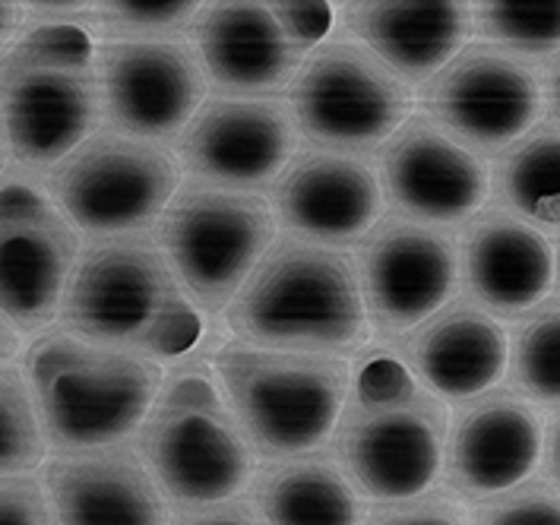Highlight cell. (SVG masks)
<instances>
[{"label":"cell","mask_w":560,"mask_h":525,"mask_svg":"<svg viewBox=\"0 0 560 525\" xmlns=\"http://www.w3.org/2000/svg\"><path fill=\"white\" fill-rule=\"evenodd\" d=\"M137 453L162 494L197 510L229 503L254 475V446L207 364H187L165 380L137 434Z\"/></svg>","instance_id":"7"},{"label":"cell","mask_w":560,"mask_h":525,"mask_svg":"<svg viewBox=\"0 0 560 525\" xmlns=\"http://www.w3.org/2000/svg\"><path fill=\"white\" fill-rule=\"evenodd\" d=\"M175 525H260V520L244 506V503H219V506H203Z\"/></svg>","instance_id":"35"},{"label":"cell","mask_w":560,"mask_h":525,"mask_svg":"<svg viewBox=\"0 0 560 525\" xmlns=\"http://www.w3.org/2000/svg\"><path fill=\"white\" fill-rule=\"evenodd\" d=\"M235 339L276 351L352 361L371 346L358 266L339 250L279 237L225 311Z\"/></svg>","instance_id":"1"},{"label":"cell","mask_w":560,"mask_h":525,"mask_svg":"<svg viewBox=\"0 0 560 525\" xmlns=\"http://www.w3.org/2000/svg\"><path fill=\"white\" fill-rule=\"evenodd\" d=\"M190 38L209 83L232 98H276V92L292 89L304 67V55L292 48L269 3H203Z\"/></svg>","instance_id":"19"},{"label":"cell","mask_w":560,"mask_h":525,"mask_svg":"<svg viewBox=\"0 0 560 525\" xmlns=\"http://www.w3.org/2000/svg\"><path fill=\"white\" fill-rule=\"evenodd\" d=\"M381 184L396 215L438 229L475 219L491 194L488 165L428 115L409 117L386 143Z\"/></svg>","instance_id":"16"},{"label":"cell","mask_w":560,"mask_h":525,"mask_svg":"<svg viewBox=\"0 0 560 525\" xmlns=\"http://www.w3.org/2000/svg\"><path fill=\"white\" fill-rule=\"evenodd\" d=\"M548 471L560 485V418L551 424V434H548Z\"/></svg>","instance_id":"38"},{"label":"cell","mask_w":560,"mask_h":525,"mask_svg":"<svg viewBox=\"0 0 560 525\" xmlns=\"http://www.w3.org/2000/svg\"><path fill=\"white\" fill-rule=\"evenodd\" d=\"M92 10L95 3H80V0H35L23 3L26 13V26L30 30H83L92 35Z\"/></svg>","instance_id":"34"},{"label":"cell","mask_w":560,"mask_h":525,"mask_svg":"<svg viewBox=\"0 0 560 525\" xmlns=\"http://www.w3.org/2000/svg\"><path fill=\"white\" fill-rule=\"evenodd\" d=\"M384 184L364 155L304 149L272 184L276 222L301 241L342 247L384 219Z\"/></svg>","instance_id":"17"},{"label":"cell","mask_w":560,"mask_h":525,"mask_svg":"<svg viewBox=\"0 0 560 525\" xmlns=\"http://www.w3.org/2000/svg\"><path fill=\"white\" fill-rule=\"evenodd\" d=\"M498 190L529 225L560 229V130L541 127L506 152Z\"/></svg>","instance_id":"25"},{"label":"cell","mask_w":560,"mask_h":525,"mask_svg":"<svg viewBox=\"0 0 560 525\" xmlns=\"http://www.w3.org/2000/svg\"><path fill=\"white\" fill-rule=\"evenodd\" d=\"M466 292L488 314H526L551 292L555 247L535 225L501 209L478 212L459 241Z\"/></svg>","instance_id":"23"},{"label":"cell","mask_w":560,"mask_h":525,"mask_svg":"<svg viewBox=\"0 0 560 525\" xmlns=\"http://www.w3.org/2000/svg\"><path fill=\"white\" fill-rule=\"evenodd\" d=\"M20 339L23 336L16 332V326L0 314V368H7L20 354Z\"/></svg>","instance_id":"37"},{"label":"cell","mask_w":560,"mask_h":525,"mask_svg":"<svg viewBox=\"0 0 560 525\" xmlns=\"http://www.w3.org/2000/svg\"><path fill=\"white\" fill-rule=\"evenodd\" d=\"M551 105H555V115L560 117V60L551 70Z\"/></svg>","instance_id":"39"},{"label":"cell","mask_w":560,"mask_h":525,"mask_svg":"<svg viewBox=\"0 0 560 525\" xmlns=\"http://www.w3.org/2000/svg\"><path fill=\"white\" fill-rule=\"evenodd\" d=\"M102 117L108 130L165 143L180 137L207 105V70L194 45H98Z\"/></svg>","instance_id":"14"},{"label":"cell","mask_w":560,"mask_h":525,"mask_svg":"<svg viewBox=\"0 0 560 525\" xmlns=\"http://www.w3.org/2000/svg\"><path fill=\"white\" fill-rule=\"evenodd\" d=\"M342 23L402 83H431L469 45L475 13L456 0L342 3Z\"/></svg>","instance_id":"20"},{"label":"cell","mask_w":560,"mask_h":525,"mask_svg":"<svg viewBox=\"0 0 560 525\" xmlns=\"http://www.w3.org/2000/svg\"><path fill=\"white\" fill-rule=\"evenodd\" d=\"M264 525H361L364 503L349 471L326 453L266 466L254 481Z\"/></svg>","instance_id":"24"},{"label":"cell","mask_w":560,"mask_h":525,"mask_svg":"<svg viewBox=\"0 0 560 525\" xmlns=\"http://www.w3.org/2000/svg\"><path fill=\"white\" fill-rule=\"evenodd\" d=\"M203 3L194 0H105L92 10V38L102 45H155L194 35Z\"/></svg>","instance_id":"26"},{"label":"cell","mask_w":560,"mask_h":525,"mask_svg":"<svg viewBox=\"0 0 560 525\" xmlns=\"http://www.w3.org/2000/svg\"><path fill=\"white\" fill-rule=\"evenodd\" d=\"M393 354L441 402H469L488 396L510 371V336L485 307L450 301L402 336Z\"/></svg>","instance_id":"18"},{"label":"cell","mask_w":560,"mask_h":525,"mask_svg":"<svg viewBox=\"0 0 560 525\" xmlns=\"http://www.w3.org/2000/svg\"><path fill=\"white\" fill-rule=\"evenodd\" d=\"M478 525H560V494L532 485L491 503Z\"/></svg>","instance_id":"31"},{"label":"cell","mask_w":560,"mask_h":525,"mask_svg":"<svg viewBox=\"0 0 560 525\" xmlns=\"http://www.w3.org/2000/svg\"><path fill=\"white\" fill-rule=\"evenodd\" d=\"M0 525H58L48 491L38 478H0Z\"/></svg>","instance_id":"32"},{"label":"cell","mask_w":560,"mask_h":525,"mask_svg":"<svg viewBox=\"0 0 560 525\" xmlns=\"http://www.w3.org/2000/svg\"><path fill=\"white\" fill-rule=\"evenodd\" d=\"M446 402L393 351H364L354 361L352 393L332 446L358 491L386 503L424 497L446 466Z\"/></svg>","instance_id":"3"},{"label":"cell","mask_w":560,"mask_h":525,"mask_svg":"<svg viewBox=\"0 0 560 525\" xmlns=\"http://www.w3.org/2000/svg\"><path fill=\"white\" fill-rule=\"evenodd\" d=\"M332 3H311V0H285V3H269V13L282 26L285 38L292 42L298 55L324 48V38L332 30Z\"/></svg>","instance_id":"30"},{"label":"cell","mask_w":560,"mask_h":525,"mask_svg":"<svg viewBox=\"0 0 560 525\" xmlns=\"http://www.w3.org/2000/svg\"><path fill=\"white\" fill-rule=\"evenodd\" d=\"M215 377L254 453L295 459L336 434L349 402L354 361L260 349L232 339L215 351Z\"/></svg>","instance_id":"6"},{"label":"cell","mask_w":560,"mask_h":525,"mask_svg":"<svg viewBox=\"0 0 560 525\" xmlns=\"http://www.w3.org/2000/svg\"><path fill=\"white\" fill-rule=\"evenodd\" d=\"M481 35L516 55L560 51V3H478L472 7Z\"/></svg>","instance_id":"29"},{"label":"cell","mask_w":560,"mask_h":525,"mask_svg":"<svg viewBox=\"0 0 560 525\" xmlns=\"http://www.w3.org/2000/svg\"><path fill=\"white\" fill-rule=\"evenodd\" d=\"M513 383L545 406H560V304L520 323L510 342Z\"/></svg>","instance_id":"28"},{"label":"cell","mask_w":560,"mask_h":525,"mask_svg":"<svg viewBox=\"0 0 560 525\" xmlns=\"http://www.w3.org/2000/svg\"><path fill=\"white\" fill-rule=\"evenodd\" d=\"M354 266L371 326L384 339H402L450 304L459 282V247L446 229L384 215L358 241Z\"/></svg>","instance_id":"12"},{"label":"cell","mask_w":560,"mask_h":525,"mask_svg":"<svg viewBox=\"0 0 560 525\" xmlns=\"http://www.w3.org/2000/svg\"><path fill=\"white\" fill-rule=\"evenodd\" d=\"M60 329L152 361L180 358L203 336V317L147 234L86 241L58 314Z\"/></svg>","instance_id":"2"},{"label":"cell","mask_w":560,"mask_h":525,"mask_svg":"<svg viewBox=\"0 0 560 525\" xmlns=\"http://www.w3.org/2000/svg\"><path fill=\"white\" fill-rule=\"evenodd\" d=\"M295 115L285 98H207L177 140V162L194 180L254 194L276 184L298 155Z\"/></svg>","instance_id":"15"},{"label":"cell","mask_w":560,"mask_h":525,"mask_svg":"<svg viewBox=\"0 0 560 525\" xmlns=\"http://www.w3.org/2000/svg\"><path fill=\"white\" fill-rule=\"evenodd\" d=\"M48 440L32 399L26 371L0 368V478L30 475L45 463Z\"/></svg>","instance_id":"27"},{"label":"cell","mask_w":560,"mask_h":525,"mask_svg":"<svg viewBox=\"0 0 560 525\" xmlns=\"http://www.w3.org/2000/svg\"><path fill=\"white\" fill-rule=\"evenodd\" d=\"M80 232L30 180L0 184V314L20 336L58 320L80 260Z\"/></svg>","instance_id":"11"},{"label":"cell","mask_w":560,"mask_h":525,"mask_svg":"<svg viewBox=\"0 0 560 525\" xmlns=\"http://www.w3.org/2000/svg\"><path fill=\"white\" fill-rule=\"evenodd\" d=\"M26 380L45 440L60 456L120 446L140 434L165 371L143 354L48 329L26 351Z\"/></svg>","instance_id":"4"},{"label":"cell","mask_w":560,"mask_h":525,"mask_svg":"<svg viewBox=\"0 0 560 525\" xmlns=\"http://www.w3.org/2000/svg\"><path fill=\"white\" fill-rule=\"evenodd\" d=\"M298 130L314 149L368 155L412 117L415 92L354 38L324 42L289 89Z\"/></svg>","instance_id":"10"},{"label":"cell","mask_w":560,"mask_h":525,"mask_svg":"<svg viewBox=\"0 0 560 525\" xmlns=\"http://www.w3.org/2000/svg\"><path fill=\"white\" fill-rule=\"evenodd\" d=\"M272 203L260 194L184 180L155 225V241L200 314H222L279 241Z\"/></svg>","instance_id":"8"},{"label":"cell","mask_w":560,"mask_h":525,"mask_svg":"<svg viewBox=\"0 0 560 525\" xmlns=\"http://www.w3.org/2000/svg\"><path fill=\"white\" fill-rule=\"evenodd\" d=\"M421 105L456 143L501 152L529 137L541 115V83L523 60L491 45L466 48L424 83Z\"/></svg>","instance_id":"13"},{"label":"cell","mask_w":560,"mask_h":525,"mask_svg":"<svg viewBox=\"0 0 560 525\" xmlns=\"http://www.w3.org/2000/svg\"><path fill=\"white\" fill-rule=\"evenodd\" d=\"M45 491L58 525H168L165 494L130 446L60 453Z\"/></svg>","instance_id":"22"},{"label":"cell","mask_w":560,"mask_h":525,"mask_svg":"<svg viewBox=\"0 0 560 525\" xmlns=\"http://www.w3.org/2000/svg\"><path fill=\"white\" fill-rule=\"evenodd\" d=\"M368 525H466V513L446 497H415L381 510Z\"/></svg>","instance_id":"33"},{"label":"cell","mask_w":560,"mask_h":525,"mask_svg":"<svg viewBox=\"0 0 560 525\" xmlns=\"http://www.w3.org/2000/svg\"><path fill=\"white\" fill-rule=\"evenodd\" d=\"M184 184V168L165 147L98 130L48 175V197L63 219L98 237L147 234Z\"/></svg>","instance_id":"9"},{"label":"cell","mask_w":560,"mask_h":525,"mask_svg":"<svg viewBox=\"0 0 560 525\" xmlns=\"http://www.w3.org/2000/svg\"><path fill=\"white\" fill-rule=\"evenodd\" d=\"M0 120L10 159L26 175H51L98 133L95 38L63 26L23 32L0 58Z\"/></svg>","instance_id":"5"},{"label":"cell","mask_w":560,"mask_h":525,"mask_svg":"<svg viewBox=\"0 0 560 525\" xmlns=\"http://www.w3.org/2000/svg\"><path fill=\"white\" fill-rule=\"evenodd\" d=\"M7 155H10V147H7V133H3V120H0V172H3Z\"/></svg>","instance_id":"40"},{"label":"cell","mask_w":560,"mask_h":525,"mask_svg":"<svg viewBox=\"0 0 560 525\" xmlns=\"http://www.w3.org/2000/svg\"><path fill=\"white\" fill-rule=\"evenodd\" d=\"M26 26L23 3H7L0 0V58L20 42V30Z\"/></svg>","instance_id":"36"},{"label":"cell","mask_w":560,"mask_h":525,"mask_svg":"<svg viewBox=\"0 0 560 525\" xmlns=\"http://www.w3.org/2000/svg\"><path fill=\"white\" fill-rule=\"evenodd\" d=\"M545 453L541 418L526 399L488 393L453 421L446 440V475L466 497L516 491Z\"/></svg>","instance_id":"21"}]
</instances>
